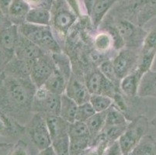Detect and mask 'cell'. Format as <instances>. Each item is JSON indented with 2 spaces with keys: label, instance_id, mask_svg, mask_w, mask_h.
I'll use <instances>...</instances> for the list:
<instances>
[{
  "label": "cell",
  "instance_id": "cell-38",
  "mask_svg": "<svg viewBox=\"0 0 156 155\" xmlns=\"http://www.w3.org/2000/svg\"><path fill=\"white\" fill-rule=\"evenodd\" d=\"M82 1H83L85 7H86L88 14H89V16H90L92 9H93V5H94L95 0H82Z\"/></svg>",
  "mask_w": 156,
  "mask_h": 155
},
{
  "label": "cell",
  "instance_id": "cell-15",
  "mask_svg": "<svg viewBox=\"0 0 156 155\" xmlns=\"http://www.w3.org/2000/svg\"><path fill=\"white\" fill-rule=\"evenodd\" d=\"M137 96L156 98V72L150 70L143 75L139 84Z\"/></svg>",
  "mask_w": 156,
  "mask_h": 155
},
{
  "label": "cell",
  "instance_id": "cell-4",
  "mask_svg": "<svg viewBox=\"0 0 156 155\" xmlns=\"http://www.w3.org/2000/svg\"><path fill=\"white\" fill-rule=\"evenodd\" d=\"M7 101L13 108L30 109L32 107L34 93H32L31 88L28 84L17 80H10L5 86Z\"/></svg>",
  "mask_w": 156,
  "mask_h": 155
},
{
  "label": "cell",
  "instance_id": "cell-23",
  "mask_svg": "<svg viewBox=\"0 0 156 155\" xmlns=\"http://www.w3.org/2000/svg\"><path fill=\"white\" fill-rule=\"evenodd\" d=\"M30 9V6L26 0H12L8 10V15L16 20L25 19Z\"/></svg>",
  "mask_w": 156,
  "mask_h": 155
},
{
  "label": "cell",
  "instance_id": "cell-24",
  "mask_svg": "<svg viewBox=\"0 0 156 155\" xmlns=\"http://www.w3.org/2000/svg\"><path fill=\"white\" fill-rule=\"evenodd\" d=\"M156 139L146 134L140 140L133 151L136 155H154Z\"/></svg>",
  "mask_w": 156,
  "mask_h": 155
},
{
  "label": "cell",
  "instance_id": "cell-12",
  "mask_svg": "<svg viewBox=\"0 0 156 155\" xmlns=\"http://www.w3.org/2000/svg\"><path fill=\"white\" fill-rule=\"evenodd\" d=\"M69 79L56 67L43 86L48 92L62 96L66 90Z\"/></svg>",
  "mask_w": 156,
  "mask_h": 155
},
{
  "label": "cell",
  "instance_id": "cell-18",
  "mask_svg": "<svg viewBox=\"0 0 156 155\" xmlns=\"http://www.w3.org/2000/svg\"><path fill=\"white\" fill-rule=\"evenodd\" d=\"M76 19V16L73 12L67 9H61L54 17V25L59 32L66 33Z\"/></svg>",
  "mask_w": 156,
  "mask_h": 155
},
{
  "label": "cell",
  "instance_id": "cell-16",
  "mask_svg": "<svg viewBox=\"0 0 156 155\" xmlns=\"http://www.w3.org/2000/svg\"><path fill=\"white\" fill-rule=\"evenodd\" d=\"M79 105L69 97L66 94L61 96V109L59 116L69 123L76 121V115Z\"/></svg>",
  "mask_w": 156,
  "mask_h": 155
},
{
  "label": "cell",
  "instance_id": "cell-32",
  "mask_svg": "<svg viewBox=\"0 0 156 155\" xmlns=\"http://www.w3.org/2000/svg\"><path fill=\"white\" fill-rule=\"evenodd\" d=\"M100 71L106 77V79H109L110 82H113L115 85L118 84V82L120 81V79H118V77L116 75V72H115L112 61L107 60V61L103 62L100 65Z\"/></svg>",
  "mask_w": 156,
  "mask_h": 155
},
{
  "label": "cell",
  "instance_id": "cell-40",
  "mask_svg": "<svg viewBox=\"0 0 156 155\" xmlns=\"http://www.w3.org/2000/svg\"><path fill=\"white\" fill-rule=\"evenodd\" d=\"M2 11L1 10V9H0V22H1V20H2Z\"/></svg>",
  "mask_w": 156,
  "mask_h": 155
},
{
  "label": "cell",
  "instance_id": "cell-37",
  "mask_svg": "<svg viewBox=\"0 0 156 155\" xmlns=\"http://www.w3.org/2000/svg\"><path fill=\"white\" fill-rule=\"evenodd\" d=\"M12 0H0V9L2 12H6L8 14L9 5Z\"/></svg>",
  "mask_w": 156,
  "mask_h": 155
},
{
  "label": "cell",
  "instance_id": "cell-36",
  "mask_svg": "<svg viewBox=\"0 0 156 155\" xmlns=\"http://www.w3.org/2000/svg\"><path fill=\"white\" fill-rule=\"evenodd\" d=\"M10 155H28L27 145L23 142H19L12 150Z\"/></svg>",
  "mask_w": 156,
  "mask_h": 155
},
{
  "label": "cell",
  "instance_id": "cell-7",
  "mask_svg": "<svg viewBox=\"0 0 156 155\" xmlns=\"http://www.w3.org/2000/svg\"><path fill=\"white\" fill-rule=\"evenodd\" d=\"M56 66L48 57L43 55L33 63L30 77L31 82L37 88L43 86L51 76Z\"/></svg>",
  "mask_w": 156,
  "mask_h": 155
},
{
  "label": "cell",
  "instance_id": "cell-25",
  "mask_svg": "<svg viewBox=\"0 0 156 155\" xmlns=\"http://www.w3.org/2000/svg\"><path fill=\"white\" fill-rule=\"evenodd\" d=\"M156 16V0H147L145 5L137 16L139 26H142Z\"/></svg>",
  "mask_w": 156,
  "mask_h": 155
},
{
  "label": "cell",
  "instance_id": "cell-39",
  "mask_svg": "<svg viewBox=\"0 0 156 155\" xmlns=\"http://www.w3.org/2000/svg\"><path fill=\"white\" fill-rule=\"evenodd\" d=\"M39 155H56V153L54 151L53 148L51 146L50 147L45 149V150H42V151H40Z\"/></svg>",
  "mask_w": 156,
  "mask_h": 155
},
{
  "label": "cell",
  "instance_id": "cell-41",
  "mask_svg": "<svg viewBox=\"0 0 156 155\" xmlns=\"http://www.w3.org/2000/svg\"><path fill=\"white\" fill-rule=\"evenodd\" d=\"M127 155H136V154H135V153H134V151H131V152H130V153H127Z\"/></svg>",
  "mask_w": 156,
  "mask_h": 155
},
{
  "label": "cell",
  "instance_id": "cell-34",
  "mask_svg": "<svg viewBox=\"0 0 156 155\" xmlns=\"http://www.w3.org/2000/svg\"><path fill=\"white\" fill-rule=\"evenodd\" d=\"M103 155H123L118 141H114L107 145Z\"/></svg>",
  "mask_w": 156,
  "mask_h": 155
},
{
  "label": "cell",
  "instance_id": "cell-13",
  "mask_svg": "<svg viewBox=\"0 0 156 155\" xmlns=\"http://www.w3.org/2000/svg\"><path fill=\"white\" fill-rule=\"evenodd\" d=\"M20 34L16 26H10L0 30V46L2 49L12 54L15 51L16 46L18 42Z\"/></svg>",
  "mask_w": 156,
  "mask_h": 155
},
{
  "label": "cell",
  "instance_id": "cell-22",
  "mask_svg": "<svg viewBox=\"0 0 156 155\" xmlns=\"http://www.w3.org/2000/svg\"><path fill=\"white\" fill-rule=\"evenodd\" d=\"M116 2V0H95L90 16L95 27H97L107 11Z\"/></svg>",
  "mask_w": 156,
  "mask_h": 155
},
{
  "label": "cell",
  "instance_id": "cell-5",
  "mask_svg": "<svg viewBox=\"0 0 156 155\" xmlns=\"http://www.w3.org/2000/svg\"><path fill=\"white\" fill-rule=\"evenodd\" d=\"M28 133L33 143L40 151L51 146V137L47 125L46 117L43 115L36 113L33 116L29 123Z\"/></svg>",
  "mask_w": 156,
  "mask_h": 155
},
{
  "label": "cell",
  "instance_id": "cell-9",
  "mask_svg": "<svg viewBox=\"0 0 156 155\" xmlns=\"http://www.w3.org/2000/svg\"><path fill=\"white\" fill-rule=\"evenodd\" d=\"M14 52L16 53L18 61L27 64L30 68L32 67L33 63L44 55L42 49L23 36L22 34L19 36Z\"/></svg>",
  "mask_w": 156,
  "mask_h": 155
},
{
  "label": "cell",
  "instance_id": "cell-8",
  "mask_svg": "<svg viewBox=\"0 0 156 155\" xmlns=\"http://www.w3.org/2000/svg\"><path fill=\"white\" fill-rule=\"evenodd\" d=\"M86 85L91 95H104L113 99L117 93L115 91L114 84L106 79L100 70L93 72L88 76Z\"/></svg>",
  "mask_w": 156,
  "mask_h": 155
},
{
  "label": "cell",
  "instance_id": "cell-30",
  "mask_svg": "<svg viewBox=\"0 0 156 155\" xmlns=\"http://www.w3.org/2000/svg\"><path fill=\"white\" fill-rule=\"evenodd\" d=\"M113 45V39L109 33H100L95 37V49L99 53H105Z\"/></svg>",
  "mask_w": 156,
  "mask_h": 155
},
{
  "label": "cell",
  "instance_id": "cell-35",
  "mask_svg": "<svg viewBox=\"0 0 156 155\" xmlns=\"http://www.w3.org/2000/svg\"><path fill=\"white\" fill-rule=\"evenodd\" d=\"M11 129L10 122L5 116L0 113V134H3Z\"/></svg>",
  "mask_w": 156,
  "mask_h": 155
},
{
  "label": "cell",
  "instance_id": "cell-6",
  "mask_svg": "<svg viewBox=\"0 0 156 155\" xmlns=\"http://www.w3.org/2000/svg\"><path fill=\"white\" fill-rule=\"evenodd\" d=\"M69 137L71 155H79L91 146L92 139L86 123L76 121L70 123Z\"/></svg>",
  "mask_w": 156,
  "mask_h": 155
},
{
  "label": "cell",
  "instance_id": "cell-27",
  "mask_svg": "<svg viewBox=\"0 0 156 155\" xmlns=\"http://www.w3.org/2000/svg\"><path fill=\"white\" fill-rule=\"evenodd\" d=\"M89 102L93 106L96 113H101L107 110L113 104V100L107 96L93 94L89 99Z\"/></svg>",
  "mask_w": 156,
  "mask_h": 155
},
{
  "label": "cell",
  "instance_id": "cell-20",
  "mask_svg": "<svg viewBox=\"0 0 156 155\" xmlns=\"http://www.w3.org/2000/svg\"><path fill=\"white\" fill-rule=\"evenodd\" d=\"M25 21L27 23L38 26H49L51 13L48 9L43 8H30L26 16Z\"/></svg>",
  "mask_w": 156,
  "mask_h": 155
},
{
  "label": "cell",
  "instance_id": "cell-10",
  "mask_svg": "<svg viewBox=\"0 0 156 155\" xmlns=\"http://www.w3.org/2000/svg\"><path fill=\"white\" fill-rule=\"evenodd\" d=\"M138 58L134 51L128 49L122 50L115 57L112 62L116 75L120 80L136 69Z\"/></svg>",
  "mask_w": 156,
  "mask_h": 155
},
{
  "label": "cell",
  "instance_id": "cell-26",
  "mask_svg": "<svg viewBox=\"0 0 156 155\" xmlns=\"http://www.w3.org/2000/svg\"><path fill=\"white\" fill-rule=\"evenodd\" d=\"M51 147L56 155H71L69 133H64L53 139Z\"/></svg>",
  "mask_w": 156,
  "mask_h": 155
},
{
  "label": "cell",
  "instance_id": "cell-14",
  "mask_svg": "<svg viewBox=\"0 0 156 155\" xmlns=\"http://www.w3.org/2000/svg\"><path fill=\"white\" fill-rule=\"evenodd\" d=\"M141 77L142 75L134 69L132 72L120 80V88L124 95L128 97H134L137 96Z\"/></svg>",
  "mask_w": 156,
  "mask_h": 155
},
{
  "label": "cell",
  "instance_id": "cell-17",
  "mask_svg": "<svg viewBox=\"0 0 156 155\" xmlns=\"http://www.w3.org/2000/svg\"><path fill=\"white\" fill-rule=\"evenodd\" d=\"M115 28L124 41V44L130 42L134 43L137 37H140L141 36L138 28L135 26L132 23L127 20L119 21Z\"/></svg>",
  "mask_w": 156,
  "mask_h": 155
},
{
  "label": "cell",
  "instance_id": "cell-28",
  "mask_svg": "<svg viewBox=\"0 0 156 155\" xmlns=\"http://www.w3.org/2000/svg\"><path fill=\"white\" fill-rule=\"evenodd\" d=\"M127 123V121L124 113L113 104L106 110L105 126H117V125L124 124Z\"/></svg>",
  "mask_w": 156,
  "mask_h": 155
},
{
  "label": "cell",
  "instance_id": "cell-11",
  "mask_svg": "<svg viewBox=\"0 0 156 155\" xmlns=\"http://www.w3.org/2000/svg\"><path fill=\"white\" fill-rule=\"evenodd\" d=\"M65 92L66 95L79 106L89 102L91 97V94L88 90L86 84L82 83L73 77L69 78Z\"/></svg>",
  "mask_w": 156,
  "mask_h": 155
},
{
  "label": "cell",
  "instance_id": "cell-2",
  "mask_svg": "<svg viewBox=\"0 0 156 155\" xmlns=\"http://www.w3.org/2000/svg\"><path fill=\"white\" fill-rule=\"evenodd\" d=\"M148 130V120L144 116H139L128 123L125 131L118 139L122 154L127 155L134 150Z\"/></svg>",
  "mask_w": 156,
  "mask_h": 155
},
{
  "label": "cell",
  "instance_id": "cell-1",
  "mask_svg": "<svg viewBox=\"0 0 156 155\" xmlns=\"http://www.w3.org/2000/svg\"><path fill=\"white\" fill-rule=\"evenodd\" d=\"M20 32L41 49L55 54L61 53L60 46L54 37L49 26H38L26 23L21 26Z\"/></svg>",
  "mask_w": 156,
  "mask_h": 155
},
{
  "label": "cell",
  "instance_id": "cell-29",
  "mask_svg": "<svg viewBox=\"0 0 156 155\" xmlns=\"http://www.w3.org/2000/svg\"><path fill=\"white\" fill-rule=\"evenodd\" d=\"M141 55L155 57L156 55V29L152 30L147 34L143 41Z\"/></svg>",
  "mask_w": 156,
  "mask_h": 155
},
{
  "label": "cell",
  "instance_id": "cell-3",
  "mask_svg": "<svg viewBox=\"0 0 156 155\" xmlns=\"http://www.w3.org/2000/svg\"><path fill=\"white\" fill-rule=\"evenodd\" d=\"M61 96L48 92L44 86L37 88L33 99L32 107L37 113L48 116H58L60 115Z\"/></svg>",
  "mask_w": 156,
  "mask_h": 155
},
{
  "label": "cell",
  "instance_id": "cell-21",
  "mask_svg": "<svg viewBox=\"0 0 156 155\" xmlns=\"http://www.w3.org/2000/svg\"><path fill=\"white\" fill-rule=\"evenodd\" d=\"M46 122L48 130L50 132L51 141L57 136L69 133L70 123L64 120L61 116H48L46 117Z\"/></svg>",
  "mask_w": 156,
  "mask_h": 155
},
{
  "label": "cell",
  "instance_id": "cell-31",
  "mask_svg": "<svg viewBox=\"0 0 156 155\" xmlns=\"http://www.w3.org/2000/svg\"><path fill=\"white\" fill-rule=\"evenodd\" d=\"M95 113H96V111L89 102L79 105L78 107L77 115H76V121L86 123Z\"/></svg>",
  "mask_w": 156,
  "mask_h": 155
},
{
  "label": "cell",
  "instance_id": "cell-19",
  "mask_svg": "<svg viewBox=\"0 0 156 155\" xmlns=\"http://www.w3.org/2000/svg\"><path fill=\"white\" fill-rule=\"evenodd\" d=\"M106 111L101 112V113H96L86 122L92 139L91 146L93 141L104 129L105 125H106Z\"/></svg>",
  "mask_w": 156,
  "mask_h": 155
},
{
  "label": "cell",
  "instance_id": "cell-33",
  "mask_svg": "<svg viewBox=\"0 0 156 155\" xmlns=\"http://www.w3.org/2000/svg\"><path fill=\"white\" fill-rule=\"evenodd\" d=\"M32 8H43L48 9L51 7L52 0H26Z\"/></svg>",
  "mask_w": 156,
  "mask_h": 155
},
{
  "label": "cell",
  "instance_id": "cell-42",
  "mask_svg": "<svg viewBox=\"0 0 156 155\" xmlns=\"http://www.w3.org/2000/svg\"><path fill=\"white\" fill-rule=\"evenodd\" d=\"M154 155H156V143H155V152H154Z\"/></svg>",
  "mask_w": 156,
  "mask_h": 155
}]
</instances>
